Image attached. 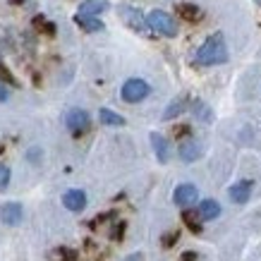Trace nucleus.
<instances>
[{
    "label": "nucleus",
    "mask_w": 261,
    "mask_h": 261,
    "mask_svg": "<svg viewBox=\"0 0 261 261\" xmlns=\"http://www.w3.org/2000/svg\"><path fill=\"white\" fill-rule=\"evenodd\" d=\"M197 65H221L228 60V46H225V39L223 34H214L201 43V48L194 56Z\"/></svg>",
    "instance_id": "1"
},
{
    "label": "nucleus",
    "mask_w": 261,
    "mask_h": 261,
    "mask_svg": "<svg viewBox=\"0 0 261 261\" xmlns=\"http://www.w3.org/2000/svg\"><path fill=\"white\" fill-rule=\"evenodd\" d=\"M146 22H149V29H153L156 34H161V36H168V39H173V36H177V24H175V19L168 12H163V10H151L149 17H146Z\"/></svg>",
    "instance_id": "2"
},
{
    "label": "nucleus",
    "mask_w": 261,
    "mask_h": 261,
    "mask_svg": "<svg viewBox=\"0 0 261 261\" xmlns=\"http://www.w3.org/2000/svg\"><path fill=\"white\" fill-rule=\"evenodd\" d=\"M149 91H151V87L146 82L139 80V77H132V80H127L125 84H122L120 96H122V101H127V103H139L149 96Z\"/></svg>",
    "instance_id": "3"
},
{
    "label": "nucleus",
    "mask_w": 261,
    "mask_h": 261,
    "mask_svg": "<svg viewBox=\"0 0 261 261\" xmlns=\"http://www.w3.org/2000/svg\"><path fill=\"white\" fill-rule=\"evenodd\" d=\"M65 125L70 129L72 135H82V132H87L89 125H91V118H89L87 111H82V108H72L67 115H65Z\"/></svg>",
    "instance_id": "4"
},
{
    "label": "nucleus",
    "mask_w": 261,
    "mask_h": 261,
    "mask_svg": "<svg viewBox=\"0 0 261 261\" xmlns=\"http://www.w3.org/2000/svg\"><path fill=\"white\" fill-rule=\"evenodd\" d=\"M118 12H120V17L125 19V24L129 27V29H135V32H146V29H149V22H146V17H144L137 8L122 5Z\"/></svg>",
    "instance_id": "5"
},
{
    "label": "nucleus",
    "mask_w": 261,
    "mask_h": 261,
    "mask_svg": "<svg viewBox=\"0 0 261 261\" xmlns=\"http://www.w3.org/2000/svg\"><path fill=\"white\" fill-rule=\"evenodd\" d=\"M197 199H199V190L194 187V185H177L175 192H173V201L177 206H182V208L192 206Z\"/></svg>",
    "instance_id": "6"
},
{
    "label": "nucleus",
    "mask_w": 261,
    "mask_h": 261,
    "mask_svg": "<svg viewBox=\"0 0 261 261\" xmlns=\"http://www.w3.org/2000/svg\"><path fill=\"white\" fill-rule=\"evenodd\" d=\"M22 216H24V211H22V204L19 201H8V204H3L0 206V221L5 223V225H19L22 223Z\"/></svg>",
    "instance_id": "7"
},
{
    "label": "nucleus",
    "mask_w": 261,
    "mask_h": 261,
    "mask_svg": "<svg viewBox=\"0 0 261 261\" xmlns=\"http://www.w3.org/2000/svg\"><path fill=\"white\" fill-rule=\"evenodd\" d=\"M63 206L67 208V211H72V214H80V211H84V208H87V192H82V190L65 192Z\"/></svg>",
    "instance_id": "8"
},
{
    "label": "nucleus",
    "mask_w": 261,
    "mask_h": 261,
    "mask_svg": "<svg viewBox=\"0 0 261 261\" xmlns=\"http://www.w3.org/2000/svg\"><path fill=\"white\" fill-rule=\"evenodd\" d=\"M228 194H230V199H232L235 204H247V201H249V197H252V180L235 182V185L228 190Z\"/></svg>",
    "instance_id": "9"
},
{
    "label": "nucleus",
    "mask_w": 261,
    "mask_h": 261,
    "mask_svg": "<svg viewBox=\"0 0 261 261\" xmlns=\"http://www.w3.org/2000/svg\"><path fill=\"white\" fill-rule=\"evenodd\" d=\"M151 146H153V153H156V159L161 163H168L170 159V146H168V139L159 132H151Z\"/></svg>",
    "instance_id": "10"
},
{
    "label": "nucleus",
    "mask_w": 261,
    "mask_h": 261,
    "mask_svg": "<svg viewBox=\"0 0 261 261\" xmlns=\"http://www.w3.org/2000/svg\"><path fill=\"white\" fill-rule=\"evenodd\" d=\"M177 153H180V159L185 161V163H194V161L201 156V146H199V142H194V139H185V142L180 144Z\"/></svg>",
    "instance_id": "11"
},
{
    "label": "nucleus",
    "mask_w": 261,
    "mask_h": 261,
    "mask_svg": "<svg viewBox=\"0 0 261 261\" xmlns=\"http://www.w3.org/2000/svg\"><path fill=\"white\" fill-rule=\"evenodd\" d=\"M108 8H111V5H108V0H84V3L80 5V12H77V15L98 17L101 12H106Z\"/></svg>",
    "instance_id": "12"
},
{
    "label": "nucleus",
    "mask_w": 261,
    "mask_h": 261,
    "mask_svg": "<svg viewBox=\"0 0 261 261\" xmlns=\"http://www.w3.org/2000/svg\"><path fill=\"white\" fill-rule=\"evenodd\" d=\"M199 216H201L204 221H214V218H218V216H221V206H218V201H214V199L199 201Z\"/></svg>",
    "instance_id": "13"
},
{
    "label": "nucleus",
    "mask_w": 261,
    "mask_h": 261,
    "mask_svg": "<svg viewBox=\"0 0 261 261\" xmlns=\"http://www.w3.org/2000/svg\"><path fill=\"white\" fill-rule=\"evenodd\" d=\"M98 120L108 127H122L125 125V118L118 115L115 111H111V108H101V111H98Z\"/></svg>",
    "instance_id": "14"
},
{
    "label": "nucleus",
    "mask_w": 261,
    "mask_h": 261,
    "mask_svg": "<svg viewBox=\"0 0 261 261\" xmlns=\"http://www.w3.org/2000/svg\"><path fill=\"white\" fill-rule=\"evenodd\" d=\"M74 22H77V27H82L84 32H101V29H103V22L98 19V17L77 15V17H74Z\"/></svg>",
    "instance_id": "15"
},
{
    "label": "nucleus",
    "mask_w": 261,
    "mask_h": 261,
    "mask_svg": "<svg viewBox=\"0 0 261 261\" xmlns=\"http://www.w3.org/2000/svg\"><path fill=\"white\" fill-rule=\"evenodd\" d=\"M177 15L185 19V22H197L199 17H201V10L197 5H192V3H180L177 5Z\"/></svg>",
    "instance_id": "16"
},
{
    "label": "nucleus",
    "mask_w": 261,
    "mask_h": 261,
    "mask_svg": "<svg viewBox=\"0 0 261 261\" xmlns=\"http://www.w3.org/2000/svg\"><path fill=\"white\" fill-rule=\"evenodd\" d=\"M187 108V98L185 96H180V98H175L170 106L166 108V113H163V120H173V118H177L182 111Z\"/></svg>",
    "instance_id": "17"
},
{
    "label": "nucleus",
    "mask_w": 261,
    "mask_h": 261,
    "mask_svg": "<svg viewBox=\"0 0 261 261\" xmlns=\"http://www.w3.org/2000/svg\"><path fill=\"white\" fill-rule=\"evenodd\" d=\"M192 113H194L199 120H204V122H211V118H214V115H211V111H208V106H206L204 101H194V103H192Z\"/></svg>",
    "instance_id": "18"
},
{
    "label": "nucleus",
    "mask_w": 261,
    "mask_h": 261,
    "mask_svg": "<svg viewBox=\"0 0 261 261\" xmlns=\"http://www.w3.org/2000/svg\"><path fill=\"white\" fill-rule=\"evenodd\" d=\"M182 218H185V223H187V228H190L192 232H199V230H201V223H197V216L192 214V211H185Z\"/></svg>",
    "instance_id": "19"
},
{
    "label": "nucleus",
    "mask_w": 261,
    "mask_h": 261,
    "mask_svg": "<svg viewBox=\"0 0 261 261\" xmlns=\"http://www.w3.org/2000/svg\"><path fill=\"white\" fill-rule=\"evenodd\" d=\"M10 168L5 166V163H0V192H5L8 190V185H10Z\"/></svg>",
    "instance_id": "20"
},
{
    "label": "nucleus",
    "mask_w": 261,
    "mask_h": 261,
    "mask_svg": "<svg viewBox=\"0 0 261 261\" xmlns=\"http://www.w3.org/2000/svg\"><path fill=\"white\" fill-rule=\"evenodd\" d=\"M34 22H36V27H39V29H43V32H46V34H56V27H53V24H50V22H46L43 17H36Z\"/></svg>",
    "instance_id": "21"
},
{
    "label": "nucleus",
    "mask_w": 261,
    "mask_h": 261,
    "mask_svg": "<svg viewBox=\"0 0 261 261\" xmlns=\"http://www.w3.org/2000/svg\"><path fill=\"white\" fill-rule=\"evenodd\" d=\"M8 98H10V89H8V84H5V82H0V103L8 101Z\"/></svg>",
    "instance_id": "22"
},
{
    "label": "nucleus",
    "mask_w": 261,
    "mask_h": 261,
    "mask_svg": "<svg viewBox=\"0 0 261 261\" xmlns=\"http://www.w3.org/2000/svg\"><path fill=\"white\" fill-rule=\"evenodd\" d=\"M127 261H144V254H132V256H127Z\"/></svg>",
    "instance_id": "23"
},
{
    "label": "nucleus",
    "mask_w": 261,
    "mask_h": 261,
    "mask_svg": "<svg viewBox=\"0 0 261 261\" xmlns=\"http://www.w3.org/2000/svg\"><path fill=\"white\" fill-rule=\"evenodd\" d=\"M0 153H3V146H0Z\"/></svg>",
    "instance_id": "24"
},
{
    "label": "nucleus",
    "mask_w": 261,
    "mask_h": 261,
    "mask_svg": "<svg viewBox=\"0 0 261 261\" xmlns=\"http://www.w3.org/2000/svg\"><path fill=\"white\" fill-rule=\"evenodd\" d=\"M256 3H259V5H261V0H256Z\"/></svg>",
    "instance_id": "25"
}]
</instances>
